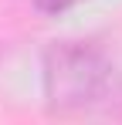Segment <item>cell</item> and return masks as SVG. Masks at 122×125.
Segmentation results:
<instances>
[{
	"label": "cell",
	"mask_w": 122,
	"mask_h": 125,
	"mask_svg": "<svg viewBox=\"0 0 122 125\" xmlns=\"http://www.w3.org/2000/svg\"><path fill=\"white\" fill-rule=\"evenodd\" d=\"M41 10H48V14H54V10H64V7H71V3H78V0H34Z\"/></svg>",
	"instance_id": "cell-2"
},
{
	"label": "cell",
	"mask_w": 122,
	"mask_h": 125,
	"mask_svg": "<svg viewBox=\"0 0 122 125\" xmlns=\"http://www.w3.org/2000/svg\"><path fill=\"white\" fill-rule=\"evenodd\" d=\"M105 84H112V71L81 47H61L51 51L48 61V91L54 102H92L102 98Z\"/></svg>",
	"instance_id": "cell-1"
}]
</instances>
